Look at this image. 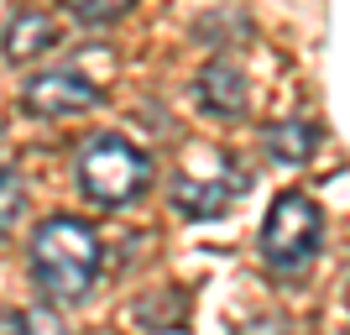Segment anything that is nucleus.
<instances>
[{
	"label": "nucleus",
	"instance_id": "1",
	"mask_svg": "<svg viewBox=\"0 0 350 335\" xmlns=\"http://www.w3.org/2000/svg\"><path fill=\"white\" fill-rule=\"evenodd\" d=\"M31 277L42 283V293L79 304L100 277V236L73 215L42 220L31 236Z\"/></svg>",
	"mask_w": 350,
	"mask_h": 335
},
{
	"label": "nucleus",
	"instance_id": "2",
	"mask_svg": "<svg viewBox=\"0 0 350 335\" xmlns=\"http://www.w3.org/2000/svg\"><path fill=\"white\" fill-rule=\"evenodd\" d=\"M251 189V173L241 168V162L230 158V152H215V147H204V152H193L189 162H183V173L173 178V210L189 220H215L230 210L235 194Z\"/></svg>",
	"mask_w": 350,
	"mask_h": 335
},
{
	"label": "nucleus",
	"instance_id": "3",
	"mask_svg": "<svg viewBox=\"0 0 350 335\" xmlns=\"http://www.w3.org/2000/svg\"><path fill=\"white\" fill-rule=\"evenodd\" d=\"M152 178V162L120 136H89L79 152V189L94 204H131Z\"/></svg>",
	"mask_w": 350,
	"mask_h": 335
},
{
	"label": "nucleus",
	"instance_id": "4",
	"mask_svg": "<svg viewBox=\"0 0 350 335\" xmlns=\"http://www.w3.org/2000/svg\"><path fill=\"white\" fill-rule=\"evenodd\" d=\"M319 236H324L319 204L308 199V194H278L272 210H267V220H262V257H267V267H278V273L308 267L314 251H319Z\"/></svg>",
	"mask_w": 350,
	"mask_h": 335
},
{
	"label": "nucleus",
	"instance_id": "5",
	"mask_svg": "<svg viewBox=\"0 0 350 335\" xmlns=\"http://www.w3.org/2000/svg\"><path fill=\"white\" fill-rule=\"evenodd\" d=\"M21 105H27L31 116H42V121L84 116V110H94V105H100V84H89L84 73L53 69V73H37V79H27V89H21Z\"/></svg>",
	"mask_w": 350,
	"mask_h": 335
},
{
	"label": "nucleus",
	"instance_id": "6",
	"mask_svg": "<svg viewBox=\"0 0 350 335\" xmlns=\"http://www.w3.org/2000/svg\"><path fill=\"white\" fill-rule=\"evenodd\" d=\"M193 95H199V105H204L209 116H246L251 105V89H246V73L235 69V63H204V73L193 79Z\"/></svg>",
	"mask_w": 350,
	"mask_h": 335
},
{
	"label": "nucleus",
	"instance_id": "7",
	"mask_svg": "<svg viewBox=\"0 0 350 335\" xmlns=\"http://www.w3.org/2000/svg\"><path fill=\"white\" fill-rule=\"evenodd\" d=\"M0 47H5V58H11V63L42 58V53H53V47H58V21H53V16H42V11H21L11 27H5Z\"/></svg>",
	"mask_w": 350,
	"mask_h": 335
},
{
	"label": "nucleus",
	"instance_id": "8",
	"mask_svg": "<svg viewBox=\"0 0 350 335\" xmlns=\"http://www.w3.org/2000/svg\"><path fill=\"white\" fill-rule=\"evenodd\" d=\"M314 126L308 121H278V126H267V158L278 162V168H304L314 158Z\"/></svg>",
	"mask_w": 350,
	"mask_h": 335
},
{
	"label": "nucleus",
	"instance_id": "9",
	"mask_svg": "<svg viewBox=\"0 0 350 335\" xmlns=\"http://www.w3.org/2000/svg\"><path fill=\"white\" fill-rule=\"evenodd\" d=\"M183 314H189V293H178V288H157L146 299H136V325H146V330H157V325L178 330Z\"/></svg>",
	"mask_w": 350,
	"mask_h": 335
},
{
	"label": "nucleus",
	"instance_id": "10",
	"mask_svg": "<svg viewBox=\"0 0 350 335\" xmlns=\"http://www.w3.org/2000/svg\"><path fill=\"white\" fill-rule=\"evenodd\" d=\"M21 215H27V184H21V173L0 168V241L21 225Z\"/></svg>",
	"mask_w": 350,
	"mask_h": 335
},
{
	"label": "nucleus",
	"instance_id": "11",
	"mask_svg": "<svg viewBox=\"0 0 350 335\" xmlns=\"http://www.w3.org/2000/svg\"><path fill=\"white\" fill-rule=\"evenodd\" d=\"M79 21H116V16L131 11V0H63Z\"/></svg>",
	"mask_w": 350,
	"mask_h": 335
},
{
	"label": "nucleus",
	"instance_id": "12",
	"mask_svg": "<svg viewBox=\"0 0 350 335\" xmlns=\"http://www.w3.org/2000/svg\"><path fill=\"white\" fill-rule=\"evenodd\" d=\"M27 330H31V335H68L53 309H31V314H27Z\"/></svg>",
	"mask_w": 350,
	"mask_h": 335
},
{
	"label": "nucleus",
	"instance_id": "13",
	"mask_svg": "<svg viewBox=\"0 0 350 335\" xmlns=\"http://www.w3.org/2000/svg\"><path fill=\"white\" fill-rule=\"evenodd\" d=\"M27 330V314H0V335H21Z\"/></svg>",
	"mask_w": 350,
	"mask_h": 335
},
{
	"label": "nucleus",
	"instance_id": "14",
	"mask_svg": "<svg viewBox=\"0 0 350 335\" xmlns=\"http://www.w3.org/2000/svg\"><path fill=\"white\" fill-rule=\"evenodd\" d=\"M345 304H350V273H345Z\"/></svg>",
	"mask_w": 350,
	"mask_h": 335
}]
</instances>
